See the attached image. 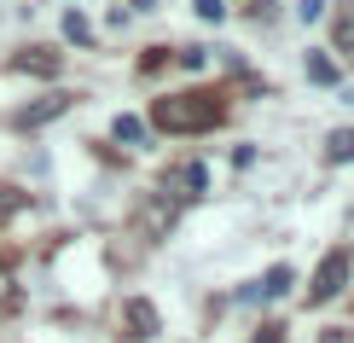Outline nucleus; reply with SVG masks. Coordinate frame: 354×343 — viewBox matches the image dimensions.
<instances>
[{"instance_id":"obj_1","label":"nucleus","mask_w":354,"mask_h":343,"mask_svg":"<svg viewBox=\"0 0 354 343\" xmlns=\"http://www.w3.org/2000/svg\"><path fill=\"white\" fill-rule=\"evenodd\" d=\"M151 123L169 128V134L215 128L221 123V99L215 94H169V99H151Z\"/></svg>"},{"instance_id":"obj_2","label":"nucleus","mask_w":354,"mask_h":343,"mask_svg":"<svg viewBox=\"0 0 354 343\" xmlns=\"http://www.w3.org/2000/svg\"><path fill=\"white\" fill-rule=\"evenodd\" d=\"M343 279H348V250H331V256L319 262L314 285H308V303H331V297L343 291Z\"/></svg>"},{"instance_id":"obj_3","label":"nucleus","mask_w":354,"mask_h":343,"mask_svg":"<svg viewBox=\"0 0 354 343\" xmlns=\"http://www.w3.org/2000/svg\"><path fill=\"white\" fill-rule=\"evenodd\" d=\"M122 320H128V337H157V308L145 303V297H128Z\"/></svg>"},{"instance_id":"obj_4","label":"nucleus","mask_w":354,"mask_h":343,"mask_svg":"<svg viewBox=\"0 0 354 343\" xmlns=\"http://www.w3.org/2000/svg\"><path fill=\"white\" fill-rule=\"evenodd\" d=\"M64 111H70V94H47L41 105H29L18 123H24V128H41V123H53V116H64Z\"/></svg>"},{"instance_id":"obj_5","label":"nucleus","mask_w":354,"mask_h":343,"mask_svg":"<svg viewBox=\"0 0 354 343\" xmlns=\"http://www.w3.org/2000/svg\"><path fill=\"white\" fill-rule=\"evenodd\" d=\"M326 157H331V163H348V157H354V128H331Z\"/></svg>"},{"instance_id":"obj_6","label":"nucleus","mask_w":354,"mask_h":343,"mask_svg":"<svg viewBox=\"0 0 354 343\" xmlns=\"http://www.w3.org/2000/svg\"><path fill=\"white\" fill-rule=\"evenodd\" d=\"M290 285H297V274H290V267H268V279H261V297H285Z\"/></svg>"},{"instance_id":"obj_7","label":"nucleus","mask_w":354,"mask_h":343,"mask_svg":"<svg viewBox=\"0 0 354 343\" xmlns=\"http://www.w3.org/2000/svg\"><path fill=\"white\" fill-rule=\"evenodd\" d=\"M308 82H319V87H337V64H331L326 53H314V58H308Z\"/></svg>"},{"instance_id":"obj_8","label":"nucleus","mask_w":354,"mask_h":343,"mask_svg":"<svg viewBox=\"0 0 354 343\" xmlns=\"http://www.w3.org/2000/svg\"><path fill=\"white\" fill-rule=\"evenodd\" d=\"M18 70H41V76H58V58L35 47V53H24V58H18Z\"/></svg>"},{"instance_id":"obj_9","label":"nucleus","mask_w":354,"mask_h":343,"mask_svg":"<svg viewBox=\"0 0 354 343\" xmlns=\"http://www.w3.org/2000/svg\"><path fill=\"white\" fill-rule=\"evenodd\" d=\"M111 134H116V140H145V123H140V116H116V123H111Z\"/></svg>"},{"instance_id":"obj_10","label":"nucleus","mask_w":354,"mask_h":343,"mask_svg":"<svg viewBox=\"0 0 354 343\" xmlns=\"http://www.w3.org/2000/svg\"><path fill=\"white\" fill-rule=\"evenodd\" d=\"M18 210H24V192L18 186H0V221H12Z\"/></svg>"},{"instance_id":"obj_11","label":"nucleus","mask_w":354,"mask_h":343,"mask_svg":"<svg viewBox=\"0 0 354 343\" xmlns=\"http://www.w3.org/2000/svg\"><path fill=\"white\" fill-rule=\"evenodd\" d=\"M64 35H70V41H87L93 29H87V18H82V12H64Z\"/></svg>"},{"instance_id":"obj_12","label":"nucleus","mask_w":354,"mask_h":343,"mask_svg":"<svg viewBox=\"0 0 354 343\" xmlns=\"http://www.w3.org/2000/svg\"><path fill=\"white\" fill-rule=\"evenodd\" d=\"M297 18L302 24H319V18H326V0H297Z\"/></svg>"},{"instance_id":"obj_13","label":"nucleus","mask_w":354,"mask_h":343,"mask_svg":"<svg viewBox=\"0 0 354 343\" xmlns=\"http://www.w3.org/2000/svg\"><path fill=\"white\" fill-rule=\"evenodd\" d=\"M198 18L203 24H221V18H227V6H221V0H198Z\"/></svg>"},{"instance_id":"obj_14","label":"nucleus","mask_w":354,"mask_h":343,"mask_svg":"<svg viewBox=\"0 0 354 343\" xmlns=\"http://www.w3.org/2000/svg\"><path fill=\"white\" fill-rule=\"evenodd\" d=\"M186 186H192V192H203V186H209V175H203V163H192V169H186Z\"/></svg>"},{"instance_id":"obj_15","label":"nucleus","mask_w":354,"mask_h":343,"mask_svg":"<svg viewBox=\"0 0 354 343\" xmlns=\"http://www.w3.org/2000/svg\"><path fill=\"white\" fill-rule=\"evenodd\" d=\"M180 64L186 70H203V47H180Z\"/></svg>"}]
</instances>
